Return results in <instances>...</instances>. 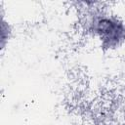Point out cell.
Instances as JSON below:
<instances>
[{"label": "cell", "mask_w": 125, "mask_h": 125, "mask_svg": "<svg viewBox=\"0 0 125 125\" xmlns=\"http://www.w3.org/2000/svg\"><path fill=\"white\" fill-rule=\"evenodd\" d=\"M13 29L10 22L5 19L3 12L1 11V21H0V49L3 51L9 43L12 36Z\"/></svg>", "instance_id": "obj_2"}, {"label": "cell", "mask_w": 125, "mask_h": 125, "mask_svg": "<svg viewBox=\"0 0 125 125\" xmlns=\"http://www.w3.org/2000/svg\"><path fill=\"white\" fill-rule=\"evenodd\" d=\"M84 25L105 50H114L125 42V22L115 15L93 11L86 16Z\"/></svg>", "instance_id": "obj_1"}]
</instances>
